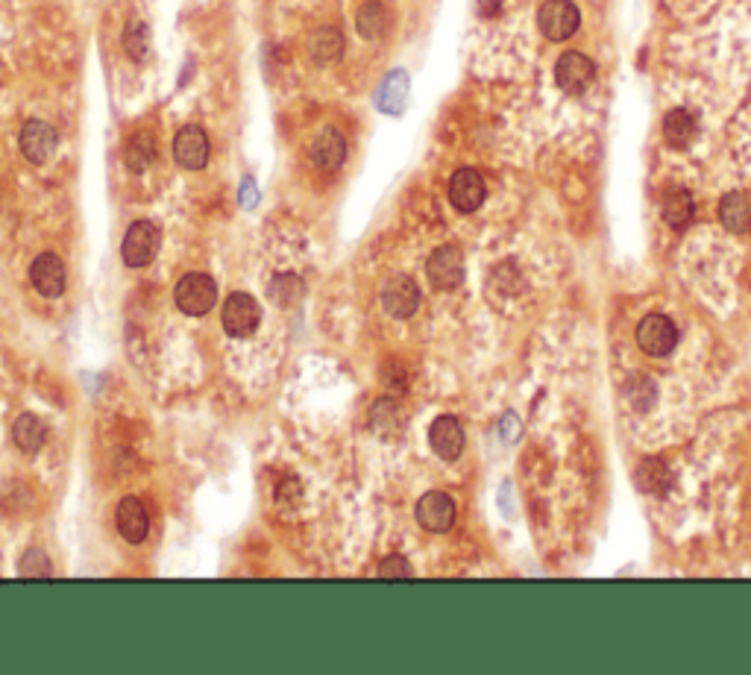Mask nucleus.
Segmentation results:
<instances>
[{
  "label": "nucleus",
  "mask_w": 751,
  "mask_h": 675,
  "mask_svg": "<svg viewBox=\"0 0 751 675\" xmlns=\"http://www.w3.org/2000/svg\"><path fill=\"white\" fill-rule=\"evenodd\" d=\"M174 303L182 315H209L218 303V285L209 273H185L174 288Z\"/></svg>",
  "instance_id": "obj_1"
},
{
  "label": "nucleus",
  "mask_w": 751,
  "mask_h": 675,
  "mask_svg": "<svg viewBox=\"0 0 751 675\" xmlns=\"http://www.w3.org/2000/svg\"><path fill=\"white\" fill-rule=\"evenodd\" d=\"M159 247H162V229L153 221H135L124 232L121 259L127 268H147L159 256Z\"/></svg>",
  "instance_id": "obj_2"
},
{
  "label": "nucleus",
  "mask_w": 751,
  "mask_h": 675,
  "mask_svg": "<svg viewBox=\"0 0 751 675\" xmlns=\"http://www.w3.org/2000/svg\"><path fill=\"white\" fill-rule=\"evenodd\" d=\"M223 332L232 335V338H250L259 323H262V306L244 294V291H235L223 300V312H221Z\"/></svg>",
  "instance_id": "obj_3"
},
{
  "label": "nucleus",
  "mask_w": 751,
  "mask_h": 675,
  "mask_svg": "<svg viewBox=\"0 0 751 675\" xmlns=\"http://www.w3.org/2000/svg\"><path fill=\"white\" fill-rule=\"evenodd\" d=\"M581 24V15L573 0H546L537 12V27L549 42H567L575 36Z\"/></svg>",
  "instance_id": "obj_4"
},
{
  "label": "nucleus",
  "mask_w": 751,
  "mask_h": 675,
  "mask_svg": "<svg viewBox=\"0 0 751 675\" xmlns=\"http://www.w3.org/2000/svg\"><path fill=\"white\" fill-rule=\"evenodd\" d=\"M426 276L435 291H452L464 282V253L452 244L438 247L429 262H426Z\"/></svg>",
  "instance_id": "obj_5"
},
{
  "label": "nucleus",
  "mask_w": 751,
  "mask_h": 675,
  "mask_svg": "<svg viewBox=\"0 0 751 675\" xmlns=\"http://www.w3.org/2000/svg\"><path fill=\"white\" fill-rule=\"evenodd\" d=\"M382 309L397 320H408L420 309V288L411 276H391L382 285Z\"/></svg>",
  "instance_id": "obj_6"
},
{
  "label": "nucleus",
  "mask_w": 751,
  "mask_h": 675,
  "mask_svg": "<svg viewBox=\"0 0 751 675\" xmlns=\"http://www.w3.org/2000/svg\"><path fill=\"white\" fill-rule=\"evenodd\" d=\"M209 153H212V144H209V135L203 127L197 124H185L182 130L174 138V159H177L179 168L185 171H200L209 165Z\"/></svg>",
  "instance_id": "obj_7"
},
{
  "label": "nucleus",
  "mask_w": 751,
  "mask_h": 675,
  "mask_svg": "<svg viewBox=\"0 0 751 675\" xmlns=\"http://www.w3.org/2000/svg\"><path fill=\"white\" fill-rule=\"evenodd\" d=\"M485 197L487 185L476 168H458V171L452 174V180H449V203H452L458 212H464V215L476 212V209L485 203Z\"/></svg>",
  "instance_id": "obj_8"
},
{
  "label": "nucleus",
  "mask_w": 751,
  "mask_h": 675,
  "mask_svg": "<svg viewBox=\"0 0 751 675\" xmlns=\"http://www.w3.org/2000/svg\"><path fill=\"white\" fill-rule=\"evenodd\" d=\"M637 344L649 356H669L678 344V329L666 315L643 317L637 326Z\"/></svg>",
  "instance_id": "obj_9"
},
{
  "label": "nucleus",
  "mask_w": 751,
  "mask_h": 675,
  "mask_svg": "<svg viewBox=\"0 0 751 675\" xmlns=\"http://www.w3.org/2000/svg\"><path fill=\"white\" fill-rule=\"evenodd\" d=\"M414 514H417V523H420L426 532L443 535V532H449L452 523H455V502H452V496L443 494V491H429V494L420 496Z\"/></svg>",
  "instance_id": "obj_10"
},
{
  "label": "nucleus",
  "mask_w": 751,
  "mask_h": 675,
  "mask_svg": "<svg viewBox=\"0 0 751 675\" xmlns=\"http://www.w3.org/2000/svg\"><path fill=\"white\" fill-rule=\"evenodd\" d=\"M18 144H21V153H24L27 162L45 165L47 159L56 153L59 135H56V130H53L47 121H27V124L21 127Z\"/></svg>",
  "instance_id": "obj_11"
},
{
  "label": "nucleus",
  "mask_w": 751,
  "mask_h": 675,
  "mask_svg": "<svg viewBox=\"0 0 751 675\" xmlns=\"http://www.w3.org/2000/svg\"><path fill=\"white\" fill-rule=\"evenodd\" d=\"M593 77H596V65L584 53H578V50L564 53L558 59V65H555V80H558V86L567 91V94L587 91L590 83H593Z\"/></svg>",
  "instance_id": "obj_12"
},
{
  "label": "nucleus",
  "mask_w": 751,
  "mask_h": 675,
  "mask_svg": "<svg viewBox=\"0 0 751 675\" xmlns=\"http://www.w3.org/2000/svg\"><path fill=\"white\" fill-rule=\"evenodd\" d=\"M30 282L42 297H59L68 285V268L56 253H42L30 265Z\"/></svg>",
  "instance_id": "obj_13"
},
{
  "label": "nucleus",
  "mask_w": 751,
  "mask_h": 675,
  "mask_svg": "<svg viewBox=\"0 0 751 675\" xmlns=\"http://www.w3.org/2000/svg\"><path fill=\"white\" fill-rule=\"evenodd\" d=\"M309 156L320 171H338L347 162V138L335 127H326L311 141Z\"/></svg>",
  "instance_id": "obj_14"
},
{
  "label": "nucleus",
  "mask_w": 751,
  "mask_h": 675,
  "mask_svg": "<svg viewBox=\"0 0 751 675\" xmlns=\"http://www.w3.org/2000/svg\"><path fill=\"white\" fill-rule=\"evenodd\" d=\"M115 526H118V535L127 543H141L150 532V514H147L144 502L135 496H124L118 502V511H115Z\"/></svg>",
  "instance_id": "obj_15"
},
{
  "label": "nucleus",
  "mask_w": 751,
  "mask_h": 675,
  "mask_svg": "<svg viewBox=\"0 0 751 675\" xmlns=\"http://www.w3.org/2000/svg\"><path fill=\"white\" fill-rule=\"evenodd\" d=\"M429 444L443 461H458L464 452V429L452 414H443L429 429Z\"/></svg>",
  "instance_id": "obj_16"
},
{
  "label": "nucleus",
  "mask_w": 751,
  "mask_h": 675,
  "mask_svg": "<svg viewBox=\"0 0 751 675\" xmlns=\"http://www.w3.org/2000/svg\"><path fill=\"white\" fill-rule=\"evenodd\" d=\"M12 441L21 452H39L47 441V426L39 414H21L12 426Z\"/></svg>",
  "instance_id": "obj_17"
},
{
  "label": "nucleus",
  "mask_w": 751,
  "mask_h": 675,
  "mask_svg": "<svg viewBox=\"0 0 751 675\" xmlns=\"http://www.w3.org/2000/svg\"><path fill=\"white\" fill-rule=\"evenodd\" d=\"M341 53H344V36H341V30H335V27H320V30L311 33V62H317V65H332V62L341 59Z\"/></svg>",
  "instance_id": "obj_18"
},
{
  "label": "nucleus",
  "mask_w": 751,
  "mask_h": 675,
  "mask_svg": "<svg viewBox=\"0 0 751 675\" xmlns=\"http://www.w3.org/2000/svg\"><path fill=\"white\" fill-rule=\"evenodd\" d=\"M719 218L731 232H751V197L743 191H731L719 203Z\"/></svg>",
  "instance_id": "obj_19"
},
{
  "label": "nucleus",
  "mask_w": 751,
  "mask_h": 675,
  "mask_svg": "<svg viewBox=\"0 0 751 675\" xmlns=\"http://www.w3.org/2000/svg\"><path fill=\"white\" fill-rule=\"evenodd\" d=\"M699 133V124H696V118H693V112H687V109H672V112H666V118H663V138H666V144H672V147H687L693 138Z\"/></svg>",
  "instance_id": "obj_20"
},
{
  "label": "nucleus",
  "mask_w": 751,
  "mask_h": 675,
  "mask_svg": "<svg viewBox=\"0 0 751 675\" xmlns=\"http://www.w3.org/2000/svg\"><path fill=\"white\" fill-rule=\"evenodd\" d=\"M385 27H388V12H385V6H382L379 0H364L361 9H358V15H355V30H358V36L367 39V42H376V39L385 33Z\"/></svg>",
  "instance_id": "obj_21"
},
{
  "label": "nucleus",
  "mask_w": 751,
  "mask_h": 675,
  "mask_svg": "<svg viewBox=\"0 0 751 675\" xmlns=\"http://www.w3.org/2000/svg\"><path fill=\"white\" fill-rule=\"evenodd\" d=\"M634 479H637L640 491H646V494H663V491L669 488V482H672L669 467L663 464L661 458H646V461H640Z\"/></svg>",
  "instance_id": "obj_22"
},
{
  "label": "nucleus",
  "mask_w": 751,
  "mask_h": 675,
  "mask_svg": "<svg viewBox=\"0 0 751 675\" xmlns=\"http://www.w3.org/2000/svg\"><path fill=\"white\" fill-rule=\"evenodd\" d=\"M693 212H696V203L687 191H669L663 197V221L675 229H684V226L693 221Z\"/></svg>",
  "instance_id": "obj_23"
},
{
  "label": "nucleus",
  "mask_w": 751,
  "mask_h": 675,
  "mask_svg": "<svg viewBox=\"0 0 751 675\" xmlns=\"http://www.w3.org/2000/svg\"><path fill=\"white\" fill-rule=\"evenodd\" d=\"M124 50L133 56L135 62L147 59V53H150V33H147V24L141 18H133L124 27Z\"/></svg>",
  "instance_id": "obj_24"
},
{
  "label": "nucleus",
  "mask_w": 751,
  "mask_h": 675,
  "mask_svg": "<svg viewBox=\"0 0 751 675\" xmlns=\"http://www.w3.org/2000/svg\"><path fill=\"white\" fill-rule=\"evenodd\" d=\"M655 394H658V388H655V382L649 376H634L628 382V388H625L628 403L634 405L637 411H649L652 403H655Z\"/></svg>",
  "instance_id": "obj_25"
},
{
  "label": "nucleus",
  "mask_w": 751,
  "mask_h": 675,
  "mask_svg": "<svg viewBox=\"0 0 751 675\" xmlns=\"http://www.w3.org/2000/svg\"><path fill=\"white\" fill-rule=\"evenodd\" d=\"M153 156H156V144L150 141V135L138 133L127 144V168H133V171H144Z\"/></svg>",
  "instance_id": "obj_26"
},
{
  "label": "nucleus",
  "mask_w": 751,
  "mask_h": 675,
  "mask_svg": "<svg viewBox=\"0 0 751 675\" xmlns=\"http://www.w3.org/2000/svg\"><path fill=\"white\" fill-rule=\"evenodd\" d=\"M18 573H21L24 579H50V576H53V567H50V561H47V555L42 549H27L24 558H21Z\"/></svg>",
  "instance_id": "obj_27"
},
{
  "label": "nucleus",
  "mask_w": 751,
  "mask_h": 675,
  "mask_svg": "<svg viewBox=\"0 0 751 675\" xmlns=\"http://www.w3.org/2000/svg\"><path fill=\"white\" fill-rule=\"evenodd\" d=\"M379 576H382V579H411L414 570H411V564H408L402 555H391V558H385V561L379 564Z\"/></svg>",
  "instance_id": "obj_28"
},
{
  "label": "nucleus",
  "mask_w": 751,
  "mask_h": 675,
  "mask_svg": "<svg viewBox=\"0 0 751 675\" xmlns=\"http://www.w3.org/2000/svg\"><path fill=\"white\" fill-rule=\"evenodd\" d=\"M499 9H502V0H479V12H482L485 18L499 15Z\"/></svg>",
  "instance_id": "obj_29"
}]
</instances>
